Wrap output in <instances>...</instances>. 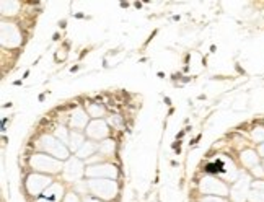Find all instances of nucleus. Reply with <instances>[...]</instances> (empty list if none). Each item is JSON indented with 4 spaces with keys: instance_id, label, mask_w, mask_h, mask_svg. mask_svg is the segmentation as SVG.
<instances>
[{
    "instance_id": "obj_1",
    "label": "nucleus",
    "mask_w": 264,
    "mask_h": 202,
    "mask_svg": "<svg viewBox=\"0 0 264 202\" xmlns=\"http://www.w3.org/2000/svg\"><path fill=\"white\" fill-rule=\"evenodd\" d=\"M259 158L261 157L258 155V152H254V150H245L242 153V161L248 170H251L256 165H259Z\"/></svg>"
},
{
    "instance_id": "obj_2",
    "label": "nucleus",
    "mask_w": 264,
    "mask_h": 202,
    "mask_svg": "<svg viewBox=\"0 0 264 202\" xmlns=\"http://www.w3.org/2000/svg\"><path fill=\"white\" fill-rule=\"evenodd\" d=\"M251 137L256 144H264V126H258L251 130Z\"/></svg>"
},
{
    "instance_id": "obj_3",
    "label": "nucleus",
    "mask_w": 264,
    "mask_h": 202,
    "mask_svg": "<svg viewBox=\"0 0 264 202\" xmlns=\"http://www.w3.org/2000/svg\"><path fill=\"white\" fill-rule=\"evenodd\" d=\"M251 175H254L256 178H264V166L262 165H256L254 168L250 170Z\"/></svg>"
},
{
    "instance_id": "obj_4",
    "label": "nucleus",
    "mask_w": 264,
    "mask_h": 202,
    "mask_svg": "<svg viewBox=\"0 0 264 202\" xmlns=\"http://www.w3.org/2000/svg\"><path fill=\"white\" fill-rule=\"evenodd\" d=\"M251 202H264V192H261V191H256V192H253L251 194Z\"/></svg>"
},
{
    "instance_id": "obj_5",
    "label": "nucleus",
    "mask_w": 264,
    "mask_h": 202,
    "mask_svg": "<svg viewBox=\"0 0 264 202\" xmlns=\"http://www.w3.org/2000/svg\"><path fill=\"white\" fill-rule=\"evenodd\" d=\"M256 152H258V155H259L261 158H264V144H259L258 145V150H256Z\"/></svg>"
},
{
    "instance_id": "obj_6",
    "label": "nucleus",
    "mask_w": 264,
    "mask_h": 202,
    "mask_svg": "<svg viewBox=\"0 0 264 202\" xmlns=\"http://www.w3.org/2000/svg\"><path fill=\"white\" fill-rule=\"evenodd\" d=\"M262 166H264V161H262Z\"/></svg>"
}]
</instances>
